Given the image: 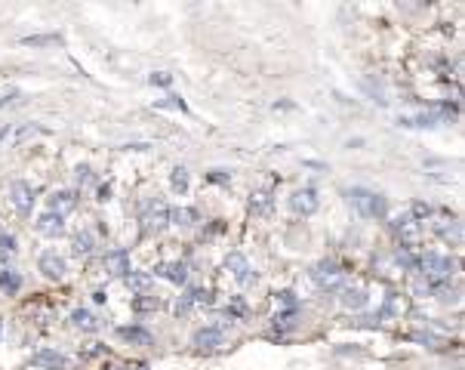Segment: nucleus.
<instances>
[{
    "instance_id": "f257e3e1",
    "label": "nucleus",
    "mask_w": 465,
    "mask_h": 370,
    "mask_svg": "<svg viewBox=\"0 0 465 370\" xmlns=\"http://www.w3.org/2000/svg\"><path fill=\"white\" fill-rule=\"evenodd\" d=\"M453 268H456V262L450 256H444V253H425L419 259V272H422L425 281L431 284V290L444 287V284L450 281Z\"/></svg>"
},
{
    "instance_id": "f03ea898",
    "label": "nucleus",
    "mask_w": 465,
    "mask_h": 370,
    "mask_svg": "<svg viewBox=\"0 0 465 370\" xmlns=\"http://www.w3.org/2000/svg\"><path fill=\"white\" fill-rule=\"evenodd\" d=\"M348 200H352V204L358 207V213L367 216V219H385V213H389V200L370 189H361V185H354V189L348 191Z\"/></svg>"
},
{
    "instance_id": "7ed1b4c3",
    "label": "nucleus",
    "mask_w": 465,
    "mask_h": 370,
    "mask_svg": "<svg viewBox=\"0 0 465 370\" xmlns=\"http://www.w3.org/2000/svg\"><path fill=\"white\" fill-rule=\"evenodd\" d=\"M312 281H314L321 290H336L339 284L345 281V272H342V266H339V262L321 259V262H317V266L312 268Z\"/></svg>"
},
{
    "instance_id": "20e7f679",
    "label": "nucleus",
    "mask_w": 465,
    "mask_h": 370,
    "mask_svg": "<svg viewBox=\"0 0 465 370\" xmlns=\"http://www.w3.org/2000/svg\"><path fill=\"white\" fill-rule=\"evenodd\" d=\"M139 222H142V235H158L160 228L169 226V207L164 204V200H154V204H148L142 210V216H139Z\"/></svg>"
},
{
    "instance_id": "39448f33",
    "label": "nucleus",
    "mask_w": 465,
    "mask_h": 370,
    "mask_svg": "<svg viewBox=\"0 0 465 370\" xmlns=\"http://www.w3.org/2000/svg\"><path fill=\"white\" fill-rule=\"evenodd\" d=\"M10 200H13L15 213L31 216V207H34V189H31V182L13 179V182H10Z\"/></svg>"
},
{
    "instance_id": "423d86ee",
    "label": "nucleus",
    "mask_w": 465,
    "mask_h": 370,
    "mask_svg": "<svg viewBox=\"0 0 465 370\" xmlns=\"http://www.w3.org/2000/svg\"><path fill=\"white\" fill-rule=\"evenodd\" d=\"M37 268H41L43 278H50V281H62V278H65V272H68V262H65V256H62V253H56V250H43L41 259H37Z\"/></svg>"
},
{
    "instance_id": "0eeeda50",
    "label": "nucleus",
    "mask_w": 465,
    "mask_h": 370,
    "mask_svg": "<svg viewBox=\"0 0 465 370\" xmlns=\"http://www.w3.org/2000/svg\"><path fill=\"white\" fill-rule=\"evenodd\" d=\"M290 207L296 210L299 216H312L317 213V207H321V198H317V191L314 189H299V191H293V198H290Z\"/></svg>"
},
{
    "instance_id": "6e6552de",
    "label": "nucleus",
    "mask_w": 465,
    "mask_h": 370,
    "mask_svg": "<svg viewBox=\"0 0 465 370\" xmlns=\"http://www.w3.org/2000/svg\"><path fill=\"white\" fill-rule=\"evenodd\" d=\"M191 345H195L197 352H213L219 349V345H225V334H222L219 327H200L195 336H191Z\"/></svg>"
},
{
    "instance_id": "1a4fd4ad",
    "label": "nucleus",
    "mask_w": 465,
    "mask_h": 370,
    "mask_svg": "<svg viewBox=\"0 0 465 370\" xmlns=\"http://www.w3.org/2000/svg\"><path fill=\"white\" fill-rule=\"evenodd\" d=\"M225 268H228L231 275H235L237 284H244V287L256 281V272L250 268V262H247L244 253H228V256H225Z\"/></svg>"
},
{
    "instance_id": "9d476101",
    "label": "nucleus",
    "mask_w": 465,
    "mask_h": 370,
    "mask_svg": "<svg viewBox=\"0 0 465 370\" xmlns=\"http://www.w3.org/2000/svg\"><path fill=\"white\" fill-rule=\"evenodd\" d=\"M77 198H81V191H74V189H59V191H53L46 204H50V213L65 216V213H71L74 207H77Z\"/></svg>"
},
{
    "instance_id": "9b49d317",
    "label": "nucleus",
    "mask_w": 465,
    "mask_h": 370,
    "mask_svg": "<svg viewBox=\"0 0 465 370\" xmlns=\"http://www.w3.org/2000/svg\"><path fill=\"white\" fill-rule=\"evenodd\" d=\"M105 268L111 272L114 278H127L133 268H130V250H123V247H114V250L105 253Z\"/></svg>"
},
{
    "instance_id": "f8f14e48",
    "label": "nucleus",
    "mask_w": 465,
    "mask_h": 370,
    "mask_svg": "<svg viewBox=\"0 0 465 370\" xmlns=\"http://www.w3.org/2000/svg\"><path fill=\"white\" fill-rule=\"evenodd\" d=\"M31 364L41 367V370H68V358L56 349H41L31 358Z\"/></svg>"
},
{
    "instance_id": "ddd939ff",
    "label": "nucleus",
    "mask_w": 465,
    "mask_h": 370,
    "mask_svg": "<svg viewBox=\"0 0 465 370\" xmlns=\"http://www.w3.org/2000/svg\"><path fill=\"white\" fill-rule=\"evenodd\" d=\"M154 275L158 278H164V281H169V284H182L188 281V266L185 262H160L158 268H154Z\"/></svg>"
},
{
    "instance_id": "4468645a",
    "label": "nucleus",
    "mask_w": 465,
    "mask_h": 370,
    "mask_svg": "<svg viewBox=\"0 0 465 370\" xmlns=\"http://www.w3.org/2000/svg\"><path fill=\"white\" fill-rule=\"evenodd\" d=\"M41 235L46 238H59V235H65V216H59V213H50L46 210L41 219H37V226H34Z\"/></svg>"
},
{
    "instance_id": "2eb2a0df",
    "label": "nucleus",
    "mask_w": 465,
    "mask_h": 370,
    "mask_svg": "<svg viewBox=\"0 0 465 370\" xmlns=\"http://www.w3.org/2000/svg\"><path fill=\"white\" fill-rule=\"evenodd\" d=\"M71 324L81 330V334H99V330H102V321H99L96 315L90 312V308H74V312H71Z\"/></svg>"
},
{
    "instance_id": "dca6fc26",
    "label": "nucleus",
    "mask_w": 465,
    "mask_h": 370,
    "mask_svg": "<svg viewBox=\"0 0 465 370\" xmlns=\"http://www.w3.org/2000/svg\"><path fill=\"white\" fill-rule=\"evenodd\" d=\"M118 339H123V343L130 345H154V336L148 334L145 327H118Z\"/></svg>"
},
{
    "instance_id": "f3484780",
    "label": "nucleus",
    "mask_w": 465,
    "mask_h": 370,
    "mask_svg": "<svg viewBox=\"0 0 465 370\" xmlns=\"http://www.w3.org/2000/svg\"><path fill=\"white\" fill-rule=\"evenodd\" d=\"M339 303H342V308H348V312H361V308H367L370 296H367V290H361V287H348V290H342Z\"/></svg>"
},
{
    "instance_id": "a211bd4d",
    "label": "nucleus",
    "mask_w": 465,
    "mask_h": 370,
    "mask_svg": "<svg viewBox=\"0 0 465 370\" xmlns=\"http://www.w3.org/2000/svg\"><path fill=\"white\" fill-rule=\"evenodd\" d=\"M123 284H127V290H133V293H148V287L154 284V275L151 272H130L127 278H123Z\"/></svg>"
},
{
    "instance_id": "6ab92c4d",
    "label": "nucleus",
    "mask_w": 465,
    "mask_h": 370,
    "mask_svg": "<svg viewBox=\"0 0 465 370\" xmlns=\"http://www.w3.org/2000/svg\"><path fill=\"white\" fill-rule=\"evenodd\" d=\"M435 231H438L440 241H447V244H453V247H459V244H462V222H459V219H453V222H440V226H438Z\"/></svg>"
},
{
    "instance_id": "aec40b11",
    "label": "nucleus",
    "mask_w": 465,
    "mask_h": 370,
    "mask_svg": "<svg viewBox=\"0 0 465 370\" xmlns=\"http://www.w3.org/2000/svg\"><path fill=\"white\" fill-rule=\"evenodd\" d=\"M92 250H96V238H92V231H77L74 235V256L87 259Z\"/></svg>"
},
{
    "instance_id": "412c9836",
    "label": "nucleus",
    "mask_w": 465,
    "mask_h": 370,
    "mask_svg": "<svg viewBox=\"0 0 465 370\" xmlns=\"http://www.w3.org/2000/svg\"><path fill=\"white\" fill-rule=\"evenodd\" d=\"M19 287H22V275L13 272V268H0V290L6 296H13V293H19Z\"/></svg>"
},
{
    "instance_id": "4be33fe9",
    "label": "nucleus",
    "mask_w": 465,
    "mask_h": 370,
    "mask_svg": "<svg viewBox=\"0 0 465 370\" xmlns=\"http://www.w3.org/2000/svg\"><path fill=\"white\" fill-rule=\"evenodd\" d=\"M169 222L173 226H191V222H197V213L191 207H176V210H169Z\"/></svg>"
},
{
    "instance_id": "5701e85b",
    "label": "nucleus",
    "mask_w": 465,
    "mask_h": 370,
    "mask_svg": "<svg viewBox=\"0 0 465 370\" xmlns=\"http://www.w3.org/2000/svg\"><path fill=\"white\" fill-rule=\"evenodd\" d=\"M15 253H19V247H15V235H0V262H6V259H13Z\"/></svg>"
},
{
    "instance_id": "b1692460",
    "label": "nucleus",
    "mask_w": 465,
    "mask_h": 370,
    "mask_svg": "<svg viewBox=\"0 0 465 370\" xmlns=\"http://www.w3.org/2000/svg\"><path fill=\"white\" fill-rule=\"evenodd\" d=\"M169 185H173V191L185 195V191H188V170H185V167H176L173 176H169Z\"/></svg>"
},
{
    "instance_id": "393cba45",
    "label": "nucleus",
    "mask_w": 465,
    "mask_h": 370,
    "mask_svg": "<svg viewBox=\"0 0 465 370\" xmlns=\"http://www.w3.org/2000/svg\"><path fill=\"white\" fill-rule=\"evenodd\" d=\"M25 46H53V43H62L59 34H34V37H25L22 41Z\"/></svg>"
},
{
    "instance_id": "a878e982",
    "label": "nucleus",
    "mask_w": 465,
    "mask_h": 370,
    "mask_svg": "<svg viewBox=\"0 0 465 370\" xmlns=\"http://www.w3.org/2000/svg\"><path fill=\"white\" fill-rule=\"evenodd\" d=\"M195 306H197V290H188L179 303H176V315H188Z\"/></svg>"
},
{
    "instance_id": "bb28decb",
    "label": "nucleus",
    "mask_w": 465,
    "mask_h": 370,
    "mask_svg": "<svg viewBox=\"0 0 465 370\" xmlns=\"http://www.w3.org/2000/svg\"><path fill=\"white\" fill-rule=\"evenodd\" d=\"M277 303L286 306V312H296L299 299H296V293H293V290H281V293H277Z\"/></svg>"
},
{
    "instance_id": "cd10ccee",
    "label": "nucleus",
    "mask_w": 465,
    "mask_h": 370,
    "mask_svg": "<svg viewBox=\"0 0 465 370\" xmlns=\"http://www.w3.org/2000/svg\"><path fill=\"white\" fill-rule=\"evenodd\" d=\"M158 108H176V111H188V105H185V99L182 96H167L164 102H158Z\"/></svg>"
},
{
    "instance_id": "c85d7f7f",
    "label": "nucleus",
    "mask_w": 465,
    "mask_h": 370,
    "mask_svg": "<svg viewBox=\"0 0 465 370\" xmlns=\"http://www.w3.org/2000/svg\"><path fill=\"white\" fill-rule=\"evenodd\" d=\"M148 83H151V87H169V83H173V74H167V71H154V74L148 77Z\"/></svg>"
},
{
    "instance_id": "c756f323",
    "label": "nucleus",
    "mask_w": 465,
    "mask_h": 370,
    "mask_svg": "<svg viewBox=\"0 0 465 370\" xmlns=\"http://www.w3.org/2000/svg\"><path fill=\"white\" fill-rule=\"evenodd\" d=\"M74 173H77V185H81V189L92 182V170H90V164H81V167L74 170Z\"/></svg>"
},
{
    "instance_id": "7c9ffc66",
    "label": "nucleus",
    "mask_w": 465,
    "mask_h": 370,
    "mask_svg": "<svg viewBox=\"0 0 465 370\" xmlns=\"http://www.w3.org/2000/svg\"><path fill=\"white\" fill-rule=\"evenodd\" d=\"M207 179L219 182V185H228L231 182V173H228V170H210V173H207Z\"/></svg>"
},
{
    "instance_id": "2f4dec72",
    "label": "nucleus",
    "mask_w": 465,
    "mask_h": 370,
    "mask_svg": "<svg viewBox=\"0 0 465 370\" xmlns=\"http://www.w3.org/2000/svg\"><path fill=\"white\" fill-rule=\"evenodd\" d=\"M250 207H253L256 213H265L268 207H271V198L265 195V191H262V195H256V198H253V204H250Z\"/></svg>"
},
{
    "instance_id": "473e14b6",
    "label": "nucleus",
    "mask_w": 465,
    "mask_h": 370,
    "mask_svg": "<svg viewBox=\"0 0 465 370\" xmlns=\"http://www.w3.org/2000/svg\"><path fill=\"white\" fill-rule=\"evenodd\" d=\"M145 296H148V293H145ZM136 308H139V312H148V308H160V299H158V296L136 299Z\"/></svg>"
},
{
    "instance_id": "72a5a7b5",
    "label": "nucleus",
    "mask_w": 465,
    "mask_h": 370,
    "mask_svg": "<svg viewBox=\"0 0 465 370\" xmlns=\"http://www.w3.org/2000/svg\"><path fill=\"white\" fill-rule=\"evenodd\" d=\"M413 339H416V343H425V345H435L438 343V336H431V334H416Z\"/></svg>"
},
{
    "instance_id": "f704fd0d",
    "label": "nucleus",
    "mask_w": 465,
    "mask_h": 370,
    "mask_svg": "<svg viewBox=\"0 0 465 370\" xmlns=\"http://www.w3.org/2000/svg\"><path fill=\"white\" fill-rule=\"evenodd\" d=\"M15 96H19V90H10V92H6V96H0V108H4V105H10Z\"/></svg>"
},
{
    "instance_id": "c9c22d12",
    "label": "nucleus",
    "mask_w": 465,
    "mask_h": 370,
    "mask_svg": "<svg viewBox=\"0 0 465 370\" xmlns=\"http://www.w3.org/2000/svg\"><path fill=\"white\" fill-rule=\"evenodd\" d=\"M92 299H96V303H105L108 296H105V290H96V293H92Z\"/></svg>"
},
{
    "instance_id": "e433bc0d",
    "label": "nucleus",
    "mask_w": 465,
    "mask_h": 370,
    "mask_svg": "<svg viewBox=\"0 0 465 370\" xmlns=\"http://www.w3.org/2000/svg\"><path fill=\"white\" fill-rule=\"evenodd\" d=\"M0 330H4V321H0Z\"/></svg>"
}]
</instances>
